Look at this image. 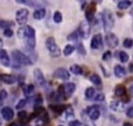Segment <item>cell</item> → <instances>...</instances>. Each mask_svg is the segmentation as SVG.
<instances>
[{
    "mask_svg": "<svg viewBox=\"0 0 133 126\" xmlns=\"http://www.w3.org/2000/svg\"><path fill=\"white\" fill-rule=\"evenodd\" d=\"M19 37L23 41L24 47L27 50H33L35 47V30L29 25H25L18 30Z\"/></svg>",
    "mask_w": 133,
    "mask_h": 126,
    "instance_id": "obj_1",
    "label": "cell"
},
{
    "mask_svg": "<svg viewBox=\"0 0 133 126\" xmlns=\"http://www.w3.org/2000/svg\"><path fill=\"white\" fill-rule=\"evenodd\" d=\"M11 58L14 60V69H18L21 66H30L32 64L31 59L20 50H14L11 52Z\"/></svg>",
    "mask_w": 133,
    "mask_h": 126,
    "instance_id": "obj_2",
    "label": "cell"
},
{
    "mask_svg": "<svg viewBox=\"0 0 133 126\" xmlns=\"http://www.w3.org/2000/svg\"><path fill=\"white\" fill-rule=\"evenodd\" d=\"M102 17V24L106 31H109L114 26V17L113 14L109 9H104V11L101 15Z\"/></svg>",
    "mask_w": 133,
    "mask_h": 126,
    "instance_id": "obj_3",
    "label": "cell"
},
{
    "mask_svg": "<svg viewBox=\"0 0 133 126\" xmlns=\"http://www.w3.org/2000/svg\"><path fill=\"white\" fill-rule=\"evenodd\" d=\"M46 48L48 49L50 56H52V57H58L60 55V49H59L58 45L56 44L54 37L50 36V37H48L46 40Z\"/></svg>",
    "mask_w": 133,
    "mask_h": 126,
    "instance_id": "obj_4",
    "label": "cell"
},
{
    "mask_svg": "<svg viewBox=\"0 0 133 126\" xmlns=\"http://www.w3.org/2000/svg\"><path fill=\"white\" fill-rule=\"evenodd\" d=\"M85 111H86L87 116L89 117V119L92 121L98 120L100 118V115H101V109L98 105H90L85 109Z\"/></svg>",
    "mask_w": 133,
    "mask_h": 126,
    "instance_id": "obj_5",
    "label": "cell"
},
{
    "mask_svg": "<svg viewBox=\"0 0 133 126\" xmlns=\"http://www.w3.org/2000/svg\"><path fill=\"white\" fill-rule=\"evenodd\" d=\"M78 31L81 35V37L83 39H87L90 34V25H89V22H87L86 20H83L79 27H78Z\"/></svg>",
    "mask_w": 133,
    "mask_h": 126,
    "instance_id": "obj_6",
    "label": "cell"
},
{
    "mask_svg": "<svg viewBox=\"0 0 133 126\" xmlns=\"http://www.w3.org/2000/svg\"><path fill=\"white\" fill-rule=\"evenodd\" d=\"M96 9H97V3L95 1H91L86 9H85V19L87 22H91L94 21V18H95V14H96Z\"/></svg>",
    "mask_w": 133,
    "mask_h": 126,
    "instance_id": "obj_7",
    "label": "cell"
},
{
    "mask_svg": "<svg viewBox=\"0 0 133 126\" xmlns=\"http://www.w3.org/2000/svg\"><path fill=\"white\" fill-rule=\"evenodd\" d=\"M28 15L29 11L26 8H20L16 11V20L20 25H23L26 23L27 19H28Z\"/></svg>",
    "mask_w": 133,
    "mask_h": 126,
    "instance_id": "obj_8",
    "label": "cell"
},
{
    "mask_svg": "<svg viewBox=\"0 0 133 126\" xmlns=\"http://www.w3.org/2000/svg\"><path fill=\"white\" fill-rule=\"evenodd\" d=\"M90 48L94 50H101L103 48V37L100 33L95 34L90 41Z\"/></svg>",
    "mask_w": 133,
    "mask_h": 126,
    "instance_id": "obj_9",
    "label": "cell"
},
{
    "mask_svg": "<svg viewBox=\"0 0 133 126\" xmlns=\"http://www.w3.org/2000/svg\"><path fill=\"white\" fill-rule=\"evenodd\" d=\"M53 77L57 78V79H61V80H69L70 79V73L64 68H58L54 71Z\"/></svg>",
    "mask_w": 133,
    "mask_h": 126,
    "instance_id": "obj_10",
    "label": "cell"
},
{
    "mask_svg": "<svg viewBox=\"0 0 133 126\" xmlns=\"http://www.w3.org/2000/svg\"><path fill=\"white\" fill-rule=\"evenodd\" d=\"M105 42L110 48H115L118 45V39L112 32H107V34L105 35Z\"/></svg>",
    "mask_w": 133,
    "mask_h": 126,
    "instance_id": "obj_11",
    "label": "cell"
},
{
    "mask_svg": "<svg viewBox=\"0 0 133 126\" xmlns=\"http://www.w3.org/2000/svg\"><path fill=\"white\" fill-rule=\"evenodd\" d=\"M33 76H34V79H35V82L39 85V86H43V87H46L47 86V83H46V79L44 77V74L42 73V71L39 69H34L33 71Z\"/></svg>",
    "mask_w": 133,
    "mask_h": 126,
    "instance_id": "obj_12",
    "label": "cell"
},
{
    "mask_svg": "<svg viewBox=\"0 0 133 126\" xmlns=\"http://www.w3.org/2000/svg\"><path fill=\"white\" fill-rule=\"evenodd\" d=\"M114 95H115L116 97H119V98L124 99V103L129 100V99L126 97V96H127V90H126L125 85H123V84H117V85L115 86V89H114Z\"/></svg>",
    "mask_w": 133,
    "mask_h": 126,
    "instance_id": "obj_13",
    "label": "cell"
},
{
    "mask_svg": "<svg viewBox=\"0 0 133 126\" xmlns=\"http://www.w3.org/2000/svg\"><path fill=\"white\" fill-rule=\"evenodd\" d=\"M109 107L113 110V111H124L125 110V103L123 101H118V100H112L109 103Z\"/></svg>",
    "mask_w": 133,
    "mask_h": 126,
    "instance_id": "obj_14",
    "label": "cell"
},
{
    "mask_svg": "<svg viewBox=\"0 0 133 126\" xmlns=\"http://www.w3.org/2000/svg\"><path fill=\"white\" fill-rule=\"evenodd\" d=\"M0 80L6 84H14L18 81V78L11 74H0Z\"/></svg>",
    "mask_w": 133,
    "mask_h": 126,
    "instance_id": "obj_15",
    "label": "cell"
},
{
    "mask_svg": "<svg viewBox=\"0 0 133 126\" xmlns=\"http://www.w3.org/2000/svg\"><path fill=\"white\" fill-rule=\"evenodd\" d=\"M49 107H50V109L57 116H59V115H61L65 109H66V106L65 105H62V104H58V103H56V104H50L49 105Z\"/></svg>",
    "mask_w": 133,
    "mask_h": 126,
    "instance_id": "obj_16",
    "label": "cell"
},
{
    "mask_svg": "<svg viewBox=\"0 0 133 126\" xmlns=\"http://www.w3.org/2000/svg\"><path fill=\"white\" fill-rule=\"evenodd\" d=\"M0 62L4 66V67H9L10 66V60H9V56L7 54V51L4 49L0 50Z\"/></svg>",
    "mask_w": 133,
    "mask_h": 126,
    "instance_id": "obj_17",
    "label": "cell"
},
{
    "mask_svg": "<svg viewBox=\"0 0 133 126\" xmlns=\"http://www.w3.org/2000/svg\"><path fill=\"white\" fill-rule=\"evenodd\" d=\"M1 115H2V117H3L4 120L9 121V120H11L14 118V110L10 107L5 106V107H3L1 109Z\"/></svg>",
    "mask_w": 133,
    "mask_h": 126,
    "instance_id": "obj_18",
    "label": "cell"
},
{
    "mask_svg": "<svg viewBox=\"0 0 133 126\" xmlns=\"http://www.w3.org/2000/svg\"><path fill=\"white\" fill-rule=\"evenodd\" d=\"M81 119H82V125L83 126H96L94 121L89 119V117L87 116L85 109L81 111Z\"/></svg>",
    "mask_w": 133,
    "mask_h": 126,
    "instance_id": "obj_19",
    "label": "cell"
},
{
    "mask_svg": "<svg viewBox=\"0 0 133 126\" xmlns=\"http://www.w3.org/2000/svg\"><path fill=\"white\" fill-rule=\"evenodd\" d=\"M63 85H64V94H65V97L69 98V97L75 92V90H76V84L73 83V82H68V83H65V84H63Z\"/></svg>",
    "mask_w": 133,
    "mask_h": 126,
    "instance_id": "obj_20",
    "label": "cell"
},
{
    "mask_svg": "<svg viewBox=\"0 0 133 126\" xmlns=\"http://www.w3.org/2000/svg\"><path fill=\"white\" fill-rule=\"evenodd\" d=\"M113 73H114V75H115L117 78H122V77H124V76L126 75V70H125V68H124L123 66L116 65V66L114 67V69H113Z\"/></svg>",
    "mask_w": 133,
    "mask_h": 126,
    "instance_id": "obj_21",
    "label": "cell"
},
{
    "mask_svg": "<svg viewBox=\"0 0 133 126\" xmlns=\"http://www.w3.org/2000/svg\"><path fill=\"white\" fill-rule=\"evenodd\" d=\"M46 16V9L45 8H36L33 11V18L35 20H41Z\"/></svg>",
    "mask_w": 133,
    "mask_h": 126,
    "instance_id": "obj_22",
    "label": "cell"
},
{
    "mask_svg": "<svg viewBox=\"0 0 133 126\" xmlns=\"http://www.w3.org/2000/svg\"><path fill=\"white\" fill-rule=\"evenodd\" d=\"M132 1H130V0H121V1H118L117 2V8L118 9H127V8H129L131 5H132Z\"/></svg>",
    "mask_w": 133,
    "mask_h": 126,
    "instance_id": "obj_23",
    "label": "cell"
},
{
    "mask_svg": "<svg viewBox=\"0 0 133 126\" xmlns=\"http://www.w3.org/2000/svg\"><path fill=\"white\" fill-rule=\"evenodd\" d=\"M89 80H90L95 85L101 87V85H102V80H101V77H100L98 74H92V75H90Z\"/></svg>",
    "mask_w": 133,
    "mask_h": 126,
    "instance_id": "obj_24",
    "label": "cell"
},
{
    "mask_svg": "<svg viewBox=\"0 0 133 126\" xmlns=\"http://www.w3.org/2000/svg\"><path fill=\"white\" fill-rule=\"evenodd\" d=\"M84 95H85V99H87V100L94 99L95 96H96V91H95V89L91 87V86H90V87H87V89L85 90Z\"/></svg>",
    "mask_w": 133,
    "mask_h": 126,
    "instance_id": "obj_25",
    "label": "cell"
},
{
    "mask_svg": "<svg viewBox=\"0 0 133 126\" xmlns=\"http://www.w3.org/2000/svg\"><path fill=\"white\" fill-rule=\"evenodd\" d=\"M80 37H81V35H80L78 29H77L76 31H74V32H72L71 34L68 35V40H69V41H73V42H75V43H78Z\"/></svg>",
    "mask_w": 133,
    "mask_h": 126,
    "instance_id": "obj_26",
    "label": "cell"
},
{
    "mask_svg": "<svg viewBox=\"0 0 133 126\" xmlns=\"http://www.w3.org/2000/svg\"><path fill=\"white\" fill-rule=\"evenodd\" d=\"M70 71H71L74 75H81V74L83 73L82 68H81L80 66H78V65H72V66L70 67Z\"/></svg>",
    "mask_w": 133,
    "mask_h": 126,
    "instance_id": "obj_27",
    "label": "cell"
},
{
    "mask_svg": "<svg viewBox=\"0 0 133 126\" xmlns=\"http://www.w3.org/2000/svg\"><path fill=\"white\" fill-rule=\"evenodd\" d=\"M33 102H34V104H33L34 109L35 108H38V107H42V103H43V97H42V95L41 94H36L35 97H34Z\"/></svg>",
    "mask_w": 133,
    "mask_h": 126,
    "instance_id": "obj_28",
    "label": "cell"
},
{
    "mask_svg": "<svg viewBox=\"0 0 133 126\" xmlns=\"http://www.w3.org/2000/svg\"><path fill=\"white\" fill-rule=\"evenodd\" d=\"M33 91H34V85L33 84H28V85L23 86V93L27 97H29L33 93Z\"/></svg>",
    "mask_w": 133,
    "mask_h": 126,
    "instance_id": "obj_29",
    "label": "cell"
},
{
    "mask_svg": "<svg viewBox=\"0 0 133 126\" xmlns=\"http://www.w3.org/2000/svg\"><path fill=\"white\" fill-rule=\"evenodd\" d=\"M64 114H65V119L66 120H70V119H72V120H75L74 119V110H73V107L72 106H66V109L64 110ZM71 120V121H72Z\"/></svg>",
    "mask_w": 133,
    "mask_h": 126,
    "instance_id": "obj_30",
    "label": "cell"
},
{
    "mask_svg": "<svg viewBox=\"0 0 133 126\" xmlns=\"http://www.w3.org/2000/svg\"><path fill=\"white\" fill-rule=\"evenodd\" d=\"M14 25H15L14 22H10V21H5V20L0 21V27L1 28H4V30L5 29H11L10 27H12Z\"/></svg>",
    "mask_w": 133,
    "mask_h": 126,
    "instance_id": "obj_31",
    "label": "cell"
},
{
    "mask_svg": "<svg viewBox=\"0 0 133 126\" xmlns=\"http://www.w3.org/2000/svg\"><path fill=\"white\" fill-rule=\"evenodd\" d=\"M74 50H75V46H73V45H66L65 47H64V49H63V54L65 55V56H69V55H71L73 52H74Z\"/></svg>",
    "mask_w": 133,
    "mask_h": 126,
    "instance_id": "obj_32",
    "label": "cell"
},
{
    "mask_svg": "<svg viewBox=\"0 0 133 126\" xmlns=\"http://www.w3.org/2000/svg\"><path fill=\"white\" fill-rule=\"evenodd\" d=\"M117 53H118L117 56H118V59L121 60V62H127L129 60V55L125 51H119Z\"/></svg>",
    "mask_w": 133,
    "mask_h": 126,
    "instance_id": "obj_33",
    "label": "cell"
},
{
    "mask_svg": "<svg viewBox=\"0 0 133 126\" xmlns=\"http://www.w3.org/2000/svg\"><path fill=\"white\" fill-rule=\"evenodd\" d=\"M76 50L81 54V55H85L86 54V50H85V48H84V46L82 45V43L81 42H78V43H76Z\"/></svg>",
    "mask_w": 133,
    "mask_h": 126,
    "instance_id": "obj_34",
    "label": "cell"
},
{
    "mask_svg": "<svg viewBox=\"0 0 133 126\" xmlns=\"http://www.w3.org/2000/svg\"><path fill=\"white\" fill-rule=\"evenodd\" d=\"M123 46H124L125 48H127V49L132 48V46H133V40H132L131 37H127V39H125L124 42H123Z\"/></svg>",
    "mask_w": 133,
    "mask_h": 126,
    "instance_id": "obj_35",
    "label": "cell"
},
{
    "mask_svg": "<svg viewBox=\"0 0 133 126\" xmlns=\"http://www.w3.org/2000/svg\"><path fill=\"white\" fill-rule=\"evenodd\" d=\"M53 21L55 23H60L62 21V15L60 11H55L53 15Z\"/></svg>",
    "mask_w": 133,
    "mask_h": 126,
    "instance_id": "obj_36",
    "label": "cell"
},
{
    "mask_svg": "<svg viewBox=\"0 0 133 126\" xmlns=\"http://www.w3.org/2000/svg\"><path fill=\"white\" fill-rule=\"evenodd\" d=\"M26 103H27V100H26V99H21V100H20V101L17 103L16 108H17V109H22L23 107H25Z\"/></svg>",
    "mask_w": 133,
    "mask_h": 126,
    "instance_id": "obj_37",
    "label": "cell"
},
{
    "mask_svg": "<svg viewBox=\"0 0 133 126\" xmlns=\"http://www.w3.org/2000/svg\"><path fill=\"white\" fill-rule=\"evenodd\" d=\"M111 56H112V54H111V52L109 51V50H107V51H105L104 53H103V56H102V59L103 60H105V61H108L110 58H111Z\"/></svg>",
    "mask_w": 133,
    "mask_h": 126,
    "instance_id": "obj_38",
    "label": "cell"
},
{
    "mask_svg": "<svg viewBox=\"0 0 133 126\" xmlns=\"http://www.w3.org/2000/svg\"><path fill=\"white\" fill-rule=\"evenodd\" d=\"M94 100H95V101H97V102H102V101H104V100H105V95H104V94H102V93L97 94V95L95 96Z\"/></svg>",
    "mask_w": 133,
    "mask_h": 126,
    "instance_id": "obj_39",
    "label": "cell"
},
{
    "mask_svg": "<svg viewBox=\"0 0 133 126\" xmlns=\"http://www.w3.org/2000/svg\"><path fill=\"white\" fill-rule=\"evenodd\" d=\"M18 117H19L20 120L24 121V120H26V118H27V114H26L25 110H21V111L18 112Z\"/></svg>",
    "mask_w": 133,
    "mask_h": 126,
    "instance_id": "obj_40",
    "label": "cell"
},
{
    "mask_svg": "<svg viewBox=\"0 0 133 126\" xmlns=\"http://www.w3.org/2000/svg\"><path fill=\"white\" fill-rule=\"evenodd\" d=\"M82 125V122H80L79 120H72L69 122V126H81Z\"/></svg>",
    "mask_w": 133,
    "mask_h": 126,
    "instance_id": "obj_41",
    "label": "cell"
},
{
    "mask_svg": "<svg viewBox=\"0 0 133 126\" xmlns=\"http://www.w3.org/2000/svg\"><path fill=\"white\" fill-rule=\"evenodd\" d=\"M3 34H4L5 36H7V37H11V36L14 35V31H12L11 29H5V30L3 31Z\"/></svg>",
    "mask_w": 133,
    "mask_h": 126,
    "instance_id": "obj_42",
    "label": "cell"
},
{
    "mask_svg": "<svg viewBox=\"0 0 133 126\" xmlns=\"http://www.w3.org/2000/svg\"><path fill=\"white\" fill-rule=\"evenodd\" d=\"M6 97H7V93H6V91H5V90H1V91H0V100L3 101Z\"/></svg>",
    "mask_w": 133,
    "mask_h": 126,
    "instance_id": "obj_43",
    "label": "cell"
},
{
    "mask_svg": "<svg viewBox=\"0 0 133 126\" xmlns=\"http://www.w3.org/2000/svg\"><path fill=\"white\" fill-rule=\"evenodd\" d=\"M126 116L128 118H133V107H129L126 110Z\"/></svg>",
    "mask_w": 133,
    "mask_h": 126,
    "instance_id": "obj_44",
    "label": "cell"
},
{
    "mask_svg": "<svg viewBox=\"0 0 133 126\" xmlns=\"http://www.w3.org/2000/svg\"><path fill=\"white\" fill-rule=\"evenodd\" d=\"M129 72H131V73H133V62H131V64H129Z\"/></svg>",
    "mask_w": 133,
    "mask_h": 126,
    "instance_id": "obj_45",
    "label": "cell"
},
{
    "mask_svg": "<svg viewBox=\"0 0 133 126\" xmlns=\"http://www.w3.org/2000/svg\"><path fill=\"white\" fill-rule=\"evenodd\" d=\"M101 68H102V71H103L104 75H105V76H108V75H109V73H107V72H106V69H105L103 66H101Z\"/></svg>",
    "mask_w": 133,
    "mask_h": 126,
    "instance_id": "obj_46",
    "label": "cell"
},
{
    "mask_svg": "<svg viewBox=\"0 0 133 126\" xmlns=\"http://www.w3.org/2000/svg\"><path fill=\"white\" fill-rule=\"evenodd\" d=\"M123 126H133V125H132V123H130V122H125V123L123 124Z\"/></svg>",
    "mask_w": 133,
    "mask_h": 126,
    "instance_id": "obj_47",
    "label": "cell"
},
{
    "mask_svg": "<svg viewBox=\"0 0 133 126\" xmlns=\"http://www.w3.org/2000/svg\"><path fill=\"white\" fill-rule=\"evenodd\" d=\"M80 3H81V8H83L87 2H86V1H80Z\"/></svg>",
    "mask_w": 133,
    "mask_h": 126,
    "instance_id": "obj_48",
    "label": "cell"
},
{
    "mask_svg": "<svg viewBox=\"0 0 133 126\" xmlns=\"http://www.w3.org/2000/svg\"><path fill=\"white\" fill-rule=\"evenodd\" d=\"M8 126H19V125H18L17 123H15V122H14V123H11V124H9Z\"/></svg>",
    "mask_w": 133,
    "mask_h": 126,
    "instance_id": "obj_49",
    "label": "cell"
},
{
    "mask_svg": "<svg viewBox=\"0 0 133 126\" xmlns=\"http://www.w3.org/2000/svg\"><path fill=\"white\" fill-rule=\"evenodd\" d=\"M2 46H3V42H2V40L0 39V48H2Z\"/></svg>",
    "mask_w": 133,
    "mask_h": 126,
    "instance_id": "obj_50",
    "label": "cell"
},
{
    "mask_svg": "<svg viewBox=\"0 0 133 126\" xmlns=\"http://www.w3.org/2000/svg\"><path fill=\"white\" fill-rule=\"evenodd\" d=\"M130 15H131V16H132V17H133V9H132V10H131V11H130Z\"/></svg>",
    "mask_w": 133,
    "mask_h": 126,
    "instance_id": "obj_51",
    "label": "cell"
},
{
    "mask_svg": "<svg viewBox=\"0 0 133 126\" xmlns=\"http://www.w3.org/2000/svg\"><path fill=\"white\" fill-rule=\"evenodd\" d=\"M2 104H3V101H1V100H0V105H2Z\"/></svg>",
    "mask_w": 133,
    "mask_h": 126,
    "instance_id": "obj_52",
    "label": "cell"
},
{
    "mask_svg": "<svg viewBox=\"0 0 133 126\" xmlns=\"http://www.w3.org/2000/svg\"><path fill=\"white\" fill-rule=\"evenodd\" d=\"M132 28H133V24H132Z\"/></svg>",
    "mask_w": 133,
    "mask_h": 126,
    "instance_id": "obj_53",
    "label": "cell"
},
{
    "mask_svg": "<svg viewBox=\"0 0 133 126\" xmlns=\"http://www.w3.org/2000/svg\"><path fill=\"white\" fill-rule=\"evenodd\" d=\"M60 126H61V125H60Z\"/></svg>",
    "mask_w": 133,
    "mask_h": 126,
    "instance_id": "obj_54",
    "label": "cell"
},
{
    "mask_svg": "<svg viewBox=\"0 0 133 126\" xmlns=\"http://www.w3.org/2000/svg\"><path fill=\"white\" fill-rule=\"evenodd\" d=\"M0 124H1V123H0Z\"/></svg>",
    "mask_w": 133,
    "mask_h": 126,
    "instance_id": "obj_55",
    "label": "cell"
}]
</instances>
